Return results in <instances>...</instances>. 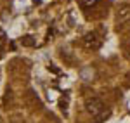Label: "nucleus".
Listing matches in <instances>:
<instances>
[{"mask_svg": "<svg viewBox=\"0 0 130 123\" xmlns=\"http://www.w3.org/2000/svg\"><path fill=\"white\" fill-rule=\"evenodd\" d=\"M87 111L92 113V116H95V123H101L102 120H106L108 116H109V111L104 108V104L101 102L99 99H95V97H92L87 101Z\"/></svg>", "mask_w": 130, "mask_h": 123, "instance_id": "1", "label": "nucleus"}, {"mask_svg": "<svg viewBox=\"0 0 130 123\" xmlns=\"http://www.w3.org/2000/svg\"><path fill=\"white\" fill-rule=\"evenodd\" d=\"M83 42H85V45H87L89 49H97L101 45V38L97 37V33H87L85 38H83Z\"/></svg>", "mask_w": 130, "mask_h": 123, "instance_id": "2", "label": "nucleus"}, {"mask_svg": "<svg viewBox=\"0 0 130 123\" xmlns=\"http://www.w3.org/2000/svg\"><path fill=\"white\" fill-rule=\"evenodd\" d=\"M128 17H130V9H128V7H123V9H121V12L118 14V21H120V23H123V21H127Z\"/></svg>", "mask_w": 130, "mask_h": 123, "instance_id": "3", "label": "nucleus"}, {"mask_svg": "<svg viewBox=\"0 0 130 123\" xmlns=\"http://www.w3.org/2000/svg\"><path fill=\"white\" fill-rule=\"evenodd\" d=\"M21 43L26 45V47H31V45H35V40H33V37L28 35V37H23V38H21Z\"/></svg>", "mask_w": 130, "mask_h": 123, "instance_id": "4", "label": "nucleus"}, {"mask_svg": "<svg viewBox=\"0 0 130 123\" xmlns=\"http://www.w3.org/2000/svg\"><path fill=\"white\" fill-rule=\"evenodd\" d=\"M82 76H83L85 80H90V78L94 76V71H92V69H89V68H85V69L82 71Z\"/></svg>", "mask_w": 130, "mask_h": 123, "instance_id": "5", "label": "nucleus"}, {"mask_svg": "<svg viewBox=\"0 0 130 123\" xmlns=\"http://www.w3.org/2000/svg\"><path fill=\"white\" fill-rule=\"evenodd\" d=\"M0 123H2V120H0Z\"/></svg>", "mask_w": 130, "mask_h": 123, "instance_id": "6", "label": "nucleus"}]
</instances>
